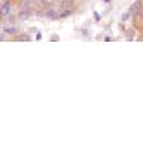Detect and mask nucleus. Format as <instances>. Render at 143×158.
<instances>
[{
  "label": "nucleus",
  "mask_w": 143,
  "mask_h": 158,
  "mask_svg": "<svg viewBox=\"0 0 143 158\" xmlns=\"http://www.w3.org/2000/svg\"><path fill=\"white\" fill-rule=\"evenodd\" d=\"M12 2L10 0H3L2 3H0V10H2V14L3 15H6L8 17L9 14H12Z\"/></svg>",
  "instance_id": "f257e3e1"
},
{
  "label": "nucleus",
  "mask_w": 143,
  "mask_h": 158,
  "mask_svg": "<svg viewBox=\"0 0 143 158\" xmlns=\"http://www.w3.org/2000/svg\"><path fill=\"white\" fill-rule=\"evenodd\" d=\"M31 15H33V10H31V9H19V12H18V15H17V19L18 21H27V19H30Z\"/></svg>",
  "instance_id": "f03ea898"
},
{
  "label": "nucleus",
  "mask_w": 143,
  "mask_h": 158,
  "mask_svg": "<svg viewBox=\"0 0 143 158\" xmlns=\"http://www.w3.org/2000/svg\"><path fill=\"white\" fill-rule=\"evenodd\" d=\"M45 18L49 19V21H57V19H60V14H58L55 9L49 8V9L45 10Z\"/></svg>",
  "instance_id": "7ed1b4c3"
},
{
  "label": "nucleus",
  "mask_w": 143,
  "mask_h": 158,
  "mask_svg": "<svg viewBox=\"0 0 143 158\" xmlns=\"http://www.w3.org/2000/svg\"><path fill=\"white\" fill-rule=\"evenodd\" d=\"M17 6L19 9H31V10H33V8H35V2H33V0H18Z\"/></svg>",
  "instance_id": "20e7f679"
},
{
  "label": "nucleus",
  "mask_w": 143,
  "mask_h": 158,
  "mask_svg": "<svg viewBox=\"0 0 143 158\" xmlns=\"http://www.w3.org/2000/svg\"><path fill=\"white\" fill-rule=\"evenodd\" d=\"M3 35L15 36V35H18V28L14 24H8V26L3 27Z\"/></svg>",
  "instance_id": "39448f33"
},
{
  "label": "nucleus",
  "mask_w": 143,
  "mask_h": 158,
  "mask_svg": "<svg viewBox=\"0 0 143 158\" xmlns=\"http://www.w3.org/2000/svg\"><path fill=\"white\" fill-rule=\"evenodd\" d=\"M14 40H15V42H30L31 37H30L28 35H24V33H22V35H15L14 36Z\"/></svg>",
  "instance_id": "423d86ee"
},
{
  "label": "nucleus",
  "mask_w": 143,
  "mask_h": 158,
  "mask_svg": "<svg viewBox=\"0 0 143 158\" xmlns=\"http://www.w3.org/2000/svg\"><path fill=\"white\" fill-rule=\"evenodd\" d=\"M142 5H143V0H137L133 6L130 8V10H128V12H130V14H136V12L140 9V6H142Z\"/></svg>",
  "instance_id": "0eeeda50"
},
{
  "label": "nucleus",
  "mask_w": 143,
  "mask_h": 158,
  "mask_svg": "<svg viewBox=\"0 0 143 158\" xmlns=\"http://www.w3.org/2000/svg\"><path fill=\"white\" fill-rule=\"evenodd\" d=\"M6 21H8V24H15L17 17H15L14 14H9V15H8V19H6Z\"/></svg>",
  "instance_id": "6e6552de"
},
{
  "label": "nucleus",
  "mask_w": 143,
  "mask_h": 158,
  "mask_svg": "<svg viewBox=\"0 0 143 158\" xmlns=\"http://www.w3.org/2000/svg\"><path fill=\"white\" fill-rule=\"evenodd\" d=\"M130 15H131L130 12H127V14H124V15H122V21H127V19L130 18Z\"/></svg>",
  "instance_id": "1a4fd4ad"
},
{
  "label": "nucleus",
  "mask_w": 143,
  "mask_h": 158,
  "mask_svg": "<svg viewBox=\"0 0 143 158\" xmlns=\"http://www.w3.org/2000/svg\"><path fill=\"white\" fill-rule=\"evenodd\" d=\"M58 39H60V37H58V36H57V35L51 36V40H52V42H57V40H58Z\"/></svg>",
  "instance_id": "9d476101"
},
{
  "label": "nucleus",
  "mask_w": 143,
  "mask_h": 158,
  "mask_svg": "<svg viewBox=\"0 0 143 158\" xmlns=\"http://www.w3.org/2000/svg\"><path fill=\"white\" fill-rule=\"evenodd\" d=\"M94 18H96V21H100V15H98L97 12H96V14H94Z\"/></svg>",
  "instance_id": "9b49d317"
},
{
  "label": "nucleus",
  "mask_w": 143,
  "mask_h": 158,
  "mask_svg": "<svg viewBox=\"0 0 143 158\" xmlns=\"http://www.w3.org/2000/svg\"><path fill=\"white\" fill-rule=\"evenodd\" d=\"M2 17H3V14H2V10H0V19H2Z\"/></svg>",
  "instance_id": "f8f14e48"
}]
</instances>
